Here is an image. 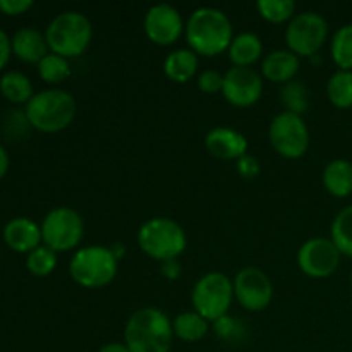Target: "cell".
<instances>
[{"label":"cell","instance_id":"obj_14","mask_svg":"<svg viewBox=\"0 0 352 352\" xmlns=\"http://www.w3.org/2000/svg\"><path fill=\"white\" fill-rule=\"evenodd\" d=\"M222 95L237 109L254 105L263 95V78L253 67H232L223 74Z\"/></svg>","mask_w":352,"mask_h":352},{"label":"cell","instance_id":"obj_29","mask_svg":"<svg viewBox=\"0 0 352 352\" xmlns=\"http://www.w3.org/2000/svg\"><path fill=\"white\" fill-rule=\"evenodd\" d=\"M256 10L272 24L289 23L296 16L294 0H258Z\"/></svg>","mask_w":352,"mask_h":352},{"label":"cell","instance_id":"obj_33","mask_svg":"<svg viewBox=\"0 0 352 352\" xmlns=\"http://www.w3.org/2000/svg\"><path fill=\"white\" fill-rule=\"evenodd\" d=\"M260 162L254 157H251V155H244V157H241L239 160H237V172H239L241 177L254 179L260 174Z\"/></svg>","mask_w":352,"mask_h":352},{"label":"cell","instance_id":"obj_24","mask_svg":"<svg viewBox=\"0 0 352 352\" xmlns=\"http://www.w3.org/2000/svg\"><path fill=\"white\" fill-rule=\"evenodd\" d=\"M280 102L284 105L285 112L302 117L309 109L308 86L299 81V79H292V81L285 82L280 88Z\"/></svg>","mask_w":352,"mask_h":352},{"label":"cell","instance_id":"obj_4","mask_svg":"<svg viewBox=\"0 0 352 352\" xmlns=\"http://www.w3.org/2000/svg\"><path fill=\"white\" fill-rule=\"evenodd\" d=\"M45 38L50 52L65 58H76L85 54L91 43V21L79 10H64L48 23Z\"/></svg>","mask_w":352,"mask_h":352},{"label":"cell","instance_id":"obj_9","mask_svg":"<svg viewBox=\"0 0 352 352\" xmlns=\"http://www.w3.org/2000/svg\"><path fill=\"white\" fill-rule=\"evenodd\" d=\"M329 36V23L315 10H302L296 14L285 28V43L292 54L301 57H313L325 45Z\"/></svg>","mask_w":352,"mask_h":352},{"label":"cell","instance_id":"obj_34","mask_svg":"<svg viewBox=\"0 0 352 352\" xmlns=\"http://www.w3.org/2000/svg\"><path fill=\"white\" fill-rule=\"evenodd\" d=\"M33 7L31 0H0V10L9 16H17Z\"/></svg>","mask_w":352,"mask_h":352},{"label":"cell","instance_id":"obj_23","mask_svg":"<svg viewBox=\"0 0 352 352\" xmlns=\"http://www.w3.org/2000/svg\"><path fill=\"white\" fill-rule=\"evenodd\" d=\"M0 91L14 103H28L34 95L30 78L19 71H9L0 78Z\"/></svg>","mask_w":352,"mask_h":352},{"label":"cell","instance_id":"obj_32","mask_svg":"<svg viewBox=\"0 0 352 352\" xmlns=\"http://www.w3.org/2000/svg\"><path fill=\"white\" fill-rule=\"evenodd\" d=\"M198 88H199V91L206 93V95H213V93L222 91L223 74L222 72L215 71V69H208V71L199 72Z\"/></svg>","mask_w":352,"mask_h":352},{"label":"cell","instance_id":"obj_15","mask_svg":"<svg viewBox=\"0 0 352 352\" xmlns=\"http://www.w3.org/2000/svg\"><path fill=\"white\" fill-rule=\"evenodd\" d=\"M205 146L212 157L220 160H239L248 155V140L243 133L232 127L219 126L208 131L205 136Z\"/></svg>","mask_w":352,"mask_h":352},{"label":"cell","instance_id":"obj_39","mask_svg":"<svg viewBox=\"0 0 352 352\" xmlns=\"http://www.w3.org/2000/svg\"><path fill=\"white\" fill-rule=\"evenodd\" d=\"M351 282H352V272H351Z\"/></svg>","mask_w":352,"mask_h":352},{"label":"cell","instance_id":"obj_38","mask_svg":"<svg viewBox=\"0 0 352 352\" xmlns=\"http://www.w3.org/2000/svg\"><path fill=\"white\" fill-rule=\"evenodd\" d=\"M7 168H9V155H7L6 148L0 144V177L6 174Z\"/></svg>","mask_w":352,"mask_h":352},{"label":"cell","instance_id":"obj_31","mask_svg":"<svg viewBox=\"0 0 352 352\" xmlns=\"http://www.w3.org/2000/svg\"><path fill=\"white\" fill-rule=\"evenodd\" d=\"M213 329H215V336L219 339L227 340V342H239L246 336V332H244L246 329L236 318H232L229 315L222 316L220 320L213 322Z\"/></svg>","mask_w":352,"mask_h":352},{"label":"cell","instance_id":"obj_30","mask_svg":"<svg viewBox=\"0 0 352 352\" xmlns=\"http://www.w3.org/2000/svg\"><path fill=\"white\" fill-rule=\"evenodd\" d=\"M26 267L34 277H47L57 267V253L45 244H40L36 250L28 253Z\"/></svg>","mask_w":352,"mask_h":352},{"label":"cell","instance_id":"obj_36","mask_svg":"<svg viewBox=\"0 0 352 352\" xmlns=\"http://www.w3.org/2000/svg\"><path fill=\"white\" fill-rule=\"evenodd\" d=\"M10 52H12V43H10L6 31L0 30V69L7 64V60L10 57Z\"/></svg>","mask_w":352,"mask_h":352},{"label":"cell","instance_id":"obj_2","mask_svg":"<svg viewBox=\"0 0 352 352\" xmlns=\"http://www.w3.org/2000/svg\"><path fill=\"white\" fill-rule=\"evenodd\" d=\"M174 339L172 320L151 306L134 311L124 329V344L131 352H170Z\"/></svg>","mask_w":352,"mask_h":352},{"label":"cell","instance_id":"obj_21","mask_svg":"<svg viewBox=\"0 0 352 352\" xmlns=\"http://www.w3.org/2000/svg\"><path fill=\"white\" fill-rule=\"evenodd\" d=\"M323 188L336 198H347L352 192V162L336 158L329 162L322 174Z\"/></svg>","mask_w":352,"mask_h":352},{"label":"cell","instance_id":"obj_27","mask_svg":"<svg viewBox=\"0 0 352 352\" xmlns=\"http://www.w3.org/2000/svg\"><path fill=\"white\" fill-rule=\"evenodd\" d=\"M330 54L342 71H352V23L344 24L332 36Z\"/></svg>","mask_w":352,"mask_h":352},{"label":"cell","instance_id":"obj_13","mask_svg":"<svg viewBox=\"0 0 352 352\" xmlns=\"http://www.w3.org/2000/svg\"><path fill=\"white\" fill-rule=\"evenodd\" d=\"M144 34L158 47H170L186 30L181 12L170 3H155L146 10L143 19Z\"/></svg>","mask_w":352,"mask_h":352},{"label":"cell","instance_id":"obj_5","mask_svg":"<svg viewBox=\"0 0 352 352\" xmlns=\"http://www.w3.org/2000/svg\"><path fill=\"white\" fill-rule=\"evenodd\" d=\"M119 260L109 246L93 244L79 248L69 261V274L78 285L85 289H102L116 278Z\"/></svg>","mask_w":352,"mask_h":352},{"label":"cell","instance_id":"obj_6","mask_svg":"<svg viewBox=\"0 0 352 352\" xmlns=\"http://www.w3.org/2000/svg\"><path fill=\"white\" fill-rule=\"evenodd\" d=\"M138 244L146 256L160 261L177 260L188 246V236L175 220L153 217L138 230Z\"/></svg>","mask_w":352,"mask_h":352},{"label":"cell","instance_id":"obj_1","mask_svg":"<svg viewBox=\"0 0 352 352\" xmlns=\"http://www.w3.org/2000/svg\"><path fill=\"white\" fill-rule=\"evenodd\" d=\"M184 34L195 54L215 57L229 50L234 40V26L223 10L217 7H199L189 16Z\"/></svg>","mask_w":352,"mask_h":352},{"label":"cell","instance_id":"obj_11","mask_svg":"<svg viewBox=\"0 0 352 352\" xmlns=\"http://www.w3.org/2000/svg\"><path fill=\"white\" fill-rule=\"evenodd\" d=\"M234 299L246 311H263L274 299V284L261 268L246 267L234 277Z\"/></svg>","mask_w":352,"mask_h":352},{"label":"cell","instance_id":"obj_8","mask_svg":"<svg viewBox=\"0 0 352 352\" xmlns=\"http://www.w3.org/2000/svg\"><path fill=\"white\" fill-rule=\"evenodd\" d=\"M40 227L43 244L55 253L76 250L85 237V222L81 213L71 206H57L50 210Z\"/></svg>","mask_w":352,"mask_h":352},{"label":"cell","instance_id":"obj_28","mask_svg":"<svg viewBox=\"0 0 352 352\" xmlns=\"http://www.w3.org/2000/svg\"><path fill=\"white\" fill-rule=\"evenodd\" d=\"M38 74L48 85H58V82L65 81L71 76L69 58L54 54V52H48L38 64Z\"/></svg>","mask_w":352,"mask_h":352},{"label":"cell","instance_id":"obj_3","mask_svg":"<svg viewBox=\"0 0 352 352\" xmlns=\"http://www.w3.org/2000/svg\"><path fill=\"white\" fill-rule=\"evenodd\" d=\"M78 110L74 96L60 88L43 89L34 93L26 103L24 116L30 126L41 133H58L72 124Z\"/></svg>","mask_w":352,"mask_h":352},{"label":"cell","instance_id":"obj_7","mask_svg":"<svg viewBox=\"0 0 352 352\" xmlns=\"http://www.w3.org/2000/svg\"><path fill=\"white\" fill-rule=\"evenodd\" d=\"M234 301V282L222 272H208L196 280L191 292L192 311L213 323L229 315Z\"/></svg>","mask_w":352,"mask_h":352},{"label":"cell","instance_id":"obj_10","mask_svg":"<svg viewBox=\"0 0 352 352\" xmlns=\"http://www.w3.org/2000/svg\"><path fill=\"white\" fill-rule=\"evenodd\" d=\"M268 140L280 157L296 160L305 157L308 151L309 129L301 116L284 110L272 119L268 126Z\"/></svg>","mask_w":352,"mask_h":352},{"label":"cell","instance_id":"obj_12","mask_svg":"<svg viewBox=\"0 0 352 352\" xmlns=\"http://www.w3.org/2000/svg\"><path fill=\"white\" fill-rule=\"evenodd\" d=\"M340 251L329 237L308 239L298 251V267L309 278H327L336 274L340 263Z\"/></svg>","mask_w":352,"mask_h":352},{"label":"cell","instance_id":"obj_19","mask_svg":"<svg viewBox=\"0 0 352 352\" xmlns=\"http://www.w3.org/2000/svg\"><path fill=\"white\" fill-rule=\"evenodd\" d=\"M198 54H195L191 48H177V50L170 52L164 60L165 76L179 85L191 81L198 72Z\"/></svg>","mask_w":352,"mask_h":352},{"label":"cell","instance_id":"obj_25","mask_svg":"<svg viewBox=\"0 0 352 352\" xmlns=\"http://www.w3.org/2000/svg\"><path fill=\"white\" fill-rule=\"evenodd\" d=\"M327 96L337 109L352 107V71H339L330 76L327 82Z\"/></svg>","mask_w":352,"mask_h":352},{"label":"cell","instance_id":"obj_35","mask_svg":"<svg viewBox=\"0 0 352 352\" xmlns=\"http://www.w3.org/2000/svg\"><path fill=\"white\" fill-rule=\"evenodd\" d=\"M160 272L165 278H168V280H177L182 274V267L177 260L164 261V263L160 265Z\"/></svg>","mask_w":352,"mask_h":352},{"label":"cell","instance_id":"obj_37","mask_svg":"<svg viewBox=\"0 0 352 352\" xmlns=\"http://www.w3.org/2000/svg\"><path fill=\"white\" fill-rule=\"evenodd\" d=\"M96 352H131L124 342H109L100 347Z\"/></svg>","mask_w":352,"mask_h":352},{"label":"cell","instance_id":"obj_16","mask_svg":"<svg viewBox=\"0 0 352 352\" xmlns=\"http://www.w3.org/2000/svg\"><path fill=\"white\" fill-rule=\"evenodd\" d=\"M301 67V58L292 54L289 48H277L272 50L261 58V78L272 82L285 85L292 81Z\"/></svg>","mask_w":352,"mask_h":352},{"label":"cell","instance_id":"obj_26","mask_svg":"<svg viewBox=\"0 0 352 352\" xmlns=\"http://www.w3.org/2000/svg\"><path fill=\"white\" fill-rule=\"evenodd\" d=\"M330 239L340 251V254L352 258V205L337 213L330 227Z\"/></svg>","mask_w":352,"mask_h":352},{"label":"cell","instance_id":"obj_17","mask_svg":"<svg viewBox=\"0 0 352 352\" xmlns=\"http://www.w3.org/2000/svg\"><path fill=\"white\" fill-rule=\"evenodd\" d=\"M3 239L10 250L17 253H31L40 246L41 227L28 217H16L3 227Z\"/></svg>","mask_w":352,"mask_h":352},{"label":"cell","instance_id":"obj_22","mask_svg":"<svg viewBox=\"0 0 352 352\" xmlns=\"http://www.w3.org/2000/svg\"><path fill=\"white\" fill-rule=\"evenodd\" d=\"M172 329H174V337L182 342L192 344L205 339L206 333L210 332V322H206L196 311H182L172 320Z\"/></svg>","mask_w":352,"mask_h":352},{"label":"cell","instance_id":"obj_20","mask_svg":"<svg viewBox=\"0 0 352 352\" xmlns=\"http://www.w3.org/2000/svg\"><path fill=\"white\" fill-rule=\"evenodd\" d=\"M227 55L236 67H253L254 62L260 60L261 55H263L261 38L251 31L236 34L229 50H227Z\"/></svg>","mask_w":352,"mask_h":352},{"label":"cell","instance_id":"obj_18","mask_svg":"<svg viewBox=\"0 0 352 352\" xmlns=\"http://www.w3.org/2000/svg\"><path fill=\"white\" fill-rule=\"evenodd\" d=\"M10 43H12L14 54L21 60L30 62V64H40L41 58L50 50L45 34L34 28H21L14 33Z\"/></svg>","mask_w":352,"mask_h":352}]
</instances>
